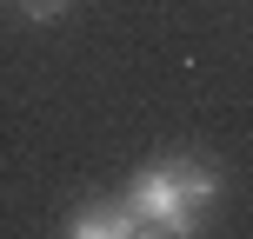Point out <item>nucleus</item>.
Masks as SVG:
<instances>
[{
    "label": "nucleus",
    "mask_w": 253,
    "mask_h": 239,
    "mask_svg": "<svg viewBox=\"0 0 253 239\" xmlns=\"http://www.w3.org/2000/svg\"><path fill=\"white\" fill-rule=\"evenodd\" d=\"M126 213H133V233H160V239H187L200 226V213L220 200V173L193 153H173V160H153L126 179Z\"/></svg>",
    "instance_id": "1"
},
{
    "label": "nucleus",
    "mask_w": 253,
    "mask_h": 239,
    "mask_svg": "<svg viewBox=\"0 0 253 239\" xmlns=\"http://www.w3.org/2000/svg\"><path fill=\"white\" fill-rule=\"evenodd\" d=\"M67 233L74 239H126L133 233V213H126V200H93V206H80L67 219Z\"/></svg>",
    "instance_id": "2"
},
{
    "label": "nucleus",
    "mask_w": 253,
    "mask_h": 239,
    "mask_svg": "<svg viewBox=\"0 0 253 239\" xmlns=\"http://www.w3.org/2000/svg\"><path fill=\"white\" fill-rule=\"evenodd\" d=\"M13 7H20L27 20H60V13H67V0H13Z\"/></svg>",
    "instance_id": "3"
}]
</instances>
